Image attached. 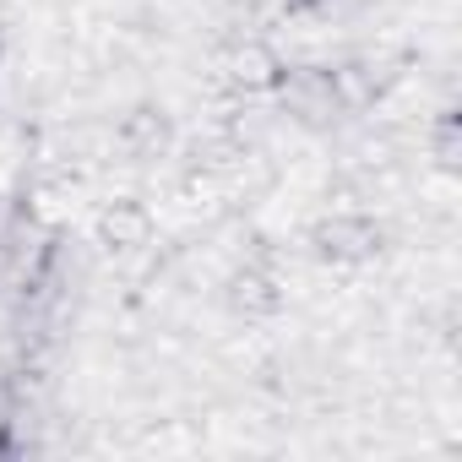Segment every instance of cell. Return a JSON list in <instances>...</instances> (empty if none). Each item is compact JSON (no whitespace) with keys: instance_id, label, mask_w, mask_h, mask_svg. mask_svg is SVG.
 Wrapping results in <instances>:
<instances>
[{"instance_id":"3","label":"cell","mask_w":462,"mask_h":462,"mask_svg":"<svg viewBox=\"0 0 462 462\" xmlns=\"http://www.w3.org/2000/svg\"><path fill=\"white\" fill-rule=\"evenodd\" d=\"M435 152H440V163H446V169L457 163V158H451V152H457V125H451V115L440 120V136H435Z\"/></svg>"},{"instance_id":"1","label":"cell","mask_w":462,"mask_h":462,"mask_svg":"<svg viewBox=\"0 0 462 462\" xmlns=\"http://www.w3.org/2000/svg\"><path fill=\"white\" fill-rule=\"evenodd\" d=\"M278 98H283L289 115H300V120H310V125H321V120H332V115L348 109V104H343L337 66H283Z\"/></svg>"},{"instance_id":"2","label":"cell","mask_w":462,"mask_h":462,"mask_svg":"<svg viewBox=\"0 0 462 462\" xmlns=\"http://www.w3.org/2000/svg\"><path fill=\"white\" fill-rule=\"evenodd\" d=\"M316 251L327 262H343V267L370 262L381 251V223H370V217H332V223L316 228Z\"/></svg>"}]
</instances>
